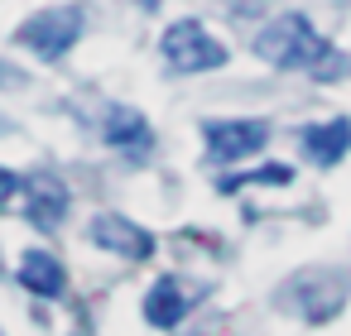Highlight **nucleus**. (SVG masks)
<instances>
[{"label": "nucleus", "mask_w": 351, "mask_h": 336, "mask_svg": "<svg viewBox=\"0 0 351 336\" xmlns=\"http://www.w3.org/2000/svg\"><path fill=\"white\" fill-rule=\"evenodd\" d=\"M255 53L284 73H313L322 82L346 73V53H337L303 15H274L260 34H255Z\"/></svg>", "instance_id": "nucleus-1"}, {"label": "nucleus", "mask_w": 351, "mask_h": 336, "mask_svg": "<svg viewBox=\"0 0 351 336\" xmlns=\"http://www.w3.org/2000/svg\"><path fill=\"white\" fill-rule=\"evenodd\" d=\"M164 58L178 68V73H212V68H226V44H217L202 20H178L164 29Z\"/></svg>", "instance_id": "nucleus-2"}, {"label": "nucleus", "mask_w": 351, "mask_h": 336, "mask_svg": "<svg viewBox=\"0 0 351 336\" xmlns=\"http://www.w3.org/2000/svg\"><path fill=\"white\" fill-rule=\"evenodd\" d=\"M77 34H82V15L77 10H44V15H34L15 39L25 44V49H34L39 58H63L73 44H77Z\"/></svg>", "instance_id": "nucleus-3"}, {"label": "nucleus", "mask_w": 351, "mask_h": 336, "mask_svg": "<svg viewBox=\"0 0 351 336\" xmlns=\"http://www.w3.org/2000/svg\"><path fill=\"white\" fill-rule=\"evenodd\" d=\"M202 135H207V154H212V159L236 164V159H250V154L265 149L269 125H265V120H207Z\"/></svg>", "instance_id": "nucleus-4"}, {"label": "nucleus", "mask_w": 351, "mask_h": 336, "mask_svg": "<svg viewBox=\"0 0 351 336\" xmlns=\"http://www.w3.org/2000/svg\"><path fill=\"white\" fill-rule=\"evenodd\" d=\"M92 240L121 259H149L154 255V235L145 226H135L130 216H116V211H101L92 216Z\"/></svg>", "instance_id": "nucleus-5"}, {"label": "nucleus", "mask_w": 351, "mask_h": 336, "mask_svg": "<svg viewBox=\"0 0 351 336\" xmlns=\"http://www.w3.org/2000/svg\"><path fill=\"white\" fill-rule=\"evenodd\" d=\"M25 197H29V221L39 231H53L63 221V211H68V188L58 178H49V173L25 178Z\"/></svg>", "instance_id": "nucleus-6"}, {"label": "nucleus", "mask_w": 351, "mask_h": 336, "mask_svg": "<svg viewBox=\"0 0 351 336\" xmlns=\"http://www.w3.org/2000/svg\"><path fill=\"white\" fill-rule=\"evenodd\" d=\"M303 154L313 164H337L346 149H351V120H322V125H303L298 135Z\"/></svg>", "instance_id": "nucleus-7"}, {"label": "nucleus", "mask_w": 351, "mask_h": 336, "mask_svg": "<svg viewBox=\"0 0 351 336\" xmlns=\"http://www.w3.org/2000/svg\"><path fill=\"white\" fill-rule=\"evenodd\" d=\"M20 283H25L29 293H39V298H63L68 274H63V264H58L49 250H29V255L20 259Z\"/></svg>", "instance_id": "nucleus-8"}, {"label": "nucleus", "mask_w": 351, "mask_h": 336, "mask_svg": "<svg viewBox=\"0 0 351 336\" xmlns=\"http://www.w3.org/2000/svg\"><path fill=\"white\" fill-rule=\"evenodd\" d=\"M188 302H193V293H188L178 279H159V283L149 288V298H145V317H149L154 326H178L183 312H188Z\"/></svg>", "instance_id": "nucleus-9"}, {"label": "nucleus", "mask_w": 351, "mask_h": 336, "mask_svg": "<svg viewBox=\"0 0 351 336\" xmlns=\"http://www.w3.org/2000/svg\"><path fill=\"white\" fill-rule=\"evenodd\" d=\"M149 140H154V130L145 125L140 111L111 106V116H106V144H116V149H145Z\"/></svg>", "instance_id": "nucleus-10"}, {"label": "nucleus", "mask_w": 351, "mask_h": 336, "mask_svg": "<svg viewBox=\"0 0 351 336\" xmlns=\"http://www.w3.org/2000/svg\"><path fill=\"white\" fill-rule=\"evenodd\" d=\"M241 183H260V188H289V183H293V168H289V164H265V168H255V173L221 178L217 188H221V192H236Z\"/></svg>", "instance_id": "nucleus-11"}, {"label": "nucleus", "mask_w": 351, "mask_h": 336, "mask_svg": "<svg viewBox=\"0 0 351 336\" xmlns=\"http://www.w3.org/2000/svg\"><path fill=\"white\" fill-rule=\"evenodd\" d=\"M15 188H20V178H15L10 168H0V207H5V202L15 197Z\"/></svg>", "instance_id": "nucleus-12"}, {"label": "nucleus", "mask_w": 351, "mask_h": 336, "mask_svg": "<svg viewBox=\"0 0 351 336\" xmlns=\"http://www.w3.org/2000/svg\"><path fill=\"white\" fill-rule=\"evenodd\" d=\"M0 336H5V331H0Z\"/></svg>", "instance_id": "nucleus-13"}]
</instances>
